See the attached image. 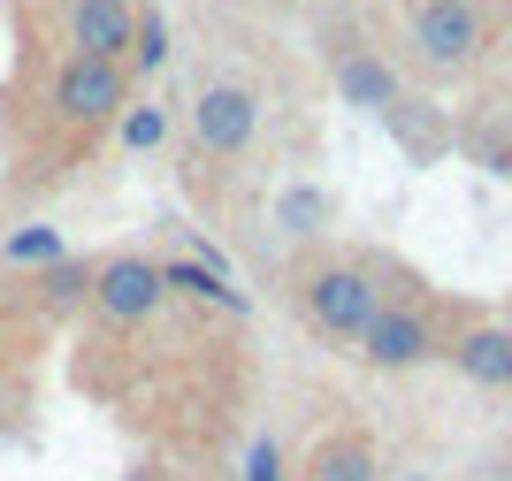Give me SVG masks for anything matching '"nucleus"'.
Returning <instances> with one entry per match:
<instances>
[{
    "mask_svg": "<svg viewBox=\"0 0 512 481\" xmlns=\"http://www.w3.org/2000/svg\"><path fill=\"white\" fill-rule=\"evenodd\" d=\"M245 481H283V451L268 436H253V451H245Z\"/></svg>",
    "mask_w": 512,
    "mask_h": 481,
    "instance_id": "obj_17",
    "label": "nucleus"
},
{
    "mask_svg": "<svg viewBox=\"0 0 512 481\" xmlns=\"http://www.w3.org/2000/svg\"><path fill=\"white\" fill-rule=\"evenodd\" d=\"M192 130H199V146L214 153V161H237V153L260 138V100H253V84H207L192 100Z\"/></svg>",
    "mask_w": 512,
    "mask_h": 481,
    "instance_id": "obj_7",
    "label": "nucleus"
},
{
    "mask_svg": "<svg viewBox=\"0 0 512 481\" xmlns=\"http://www.w3.org/2000/svg\"><path fill=\"white\" fill-rule=\"evenodd\" d=\"M482 54V8L474 0H413V62L451 77Z\"/></svg>",
    "mask_w": 512,
    "mask_h": 481,
    "instance_id": "obj_3",
    "label": "nucleus"
},
{
    "mask_svg": "<svg viewBox=\"0 0 512 481\" xmlns=\"http://www.w3.org/2000/svg\"><path fill=\"white\" fill-rule=\"evenodd\" d=\"M444 359L474 390H512V321H459L444 336Z\"/></svg>",
    "mask_w": 512,
    "mask_h": 481,
    "instance_id": "obj_9",
    "label": "nucleus"
},
{
    "mask_svg": "<svg viewBox=\"0 0 512 481\" xmlns=\"http://www.w3.org/2000/svg\"><path fill=\"white\" fill-rule=\"evenodd\" d=\"M329 77H337V92H344L352 107H367V115H398V107H406L398 69H390L367 39H352V31H337V39H329Z\"/></svg>",
    "mask_w": 512,
    "mask_h": 481,
    "instance_id": "obj_6",
    "label": "nucleus"
},
{
    "mask_svg": "<svg viewBox=\"0 0 512 481\" xmlns=\"http://www.w3.org/2000/svg\"><path fill=\"white\" fill-rule=\"evenodd\" d=\"M46 100H54V115H69V123H115L130 107V69L69 54V62L54 69V84H46Z\"/></svg>",
    "mask_w": 512,
    "mask_h": 481,
    "instance_id": "obj_5",
    "label": "nucleus"
},
{
    "mask_svg": "<svg viewBox=\"0 0 512 481\" xmlns=\"http://www.w3.org/2000/svg\"><path fill=\"white\" fill-rule=\"evenodd\" d=\"M291 298H299V314L314 336L329 344H360V329L383 314V260H352V252H321L291 275Z\"/></svg>",
    "mask_w": 512,
    "mask_h": 481,
    "instance_id": "obj_1",
    "label": "nucleus"
},
{
    "mask_svg": "<svg viewBox=\"0 0 512 481\" xmlns=\"http://www.w3.org/2000/svg\"><path fill=\"white\" fill-rule=\"evenodd\" d=\"M321 222H329V199H321V191H283V230H321Z\"/></svg>",
    "mask_w": 512,
    "mask_h": 481,
    "instance_id": "obj_16",
    "label": "nucleus"
},
{
    "mask_svg": "<svg viewBox=\"0 0 512 481\" xmlns=\"http://www.w3.org/2000/svg\"><path fill=\"white\" fill-rule=\"evenodd\" d=\"M0 260H16V268H54V260H62V237L54 230H16L0 245Z\"/></svg>",
    "mask_w": 512,
    "mask_h": 481,
    "instance_id": "obj_14",
    "label": "nucleus"
},
{
    "mask_svg": "<svg viewBox=\"0 0 512 481\" xmlns=\"http://www.w3.org/2000/svg\"><path fill=\"white\" fill-rule=\"evenodd\" d=\"M69 54L85 62H123L130 69V39H138V0H69Z\"/></svg>",
    "mask_w": 512,
    "mask_h": 481,
    "instance_id": "obj_8",
    "label": "nucleus"
},
{
    "mask_svg": "<svg viewBox=\"0 0 512 481\" xmlns=\"http://www.w3.org/2000/svg\"><path fill=\"white\" fill-rule=\"evenodd\" d=\"M115 123H123V146L130 153H153V146H161V130H169V123H161V107H123Z\"/></svg>",
    "mask_w": 512,
    "mask_h": 481,
    "instance_id": "obj_15",
    "label": "nucleus"
},
{
    "mask_svg": "<svg viewBox=\"0 0 512 481\" xmlns=\"http://www.w3.org/2000/svg\"><path fill=\"white\" fill-rule=\"evenodd\" d=\"M360 359L383 367V375L421 367V359H444V321H436V306H421V298H383V314L360 329Z\"/></svg>",
    "mask_w": 512,
    "mask_h": 481,
    "instance_id": "obj_2",
    "label": "nucleus"
},
{
    "mask_svg": "<svg viewBox=\"0 0 512 481\" xmlns=\"http://www.w3.org/2000/svg\"><path fill=\"white\" fill-rule=\"evenodd\" d=\"M299 481H375V436H367V428H329V436L306 451Z\"/></svg>",
    "mask_w": 512,
    "mask_h": 481,
    "instance_id": "obj_10",
    "label": "nucleus"
},
{
    "mask_svg": "<svg viewBox=\"0 0 512 481\" xmlns=\"http://www.w3.org/2000/svg\"><path fill=\"white\" fill-rule=\"evenodd\" d=\"M161 291H184V298L222 306V314H245V291H230V275L207 268V260H161Z\"/></svg>",
    "mask_w": 512,
    "mask_h": 481,
    "instance_id": "obj_11",
    "label": "nucleus"
},
{
    "mask_svg": "<svg viewBox=\"0 0 512 481\" xmlns=\"http://www.w3.org/2000/svg\"><path fill=\"white\" fill-rule=\"evenodd\" d=\"M406 481H428V474H406Z\"/></svg>",
    "mask_w": 512,
    "mask_h": 481,
    "instance_id": "obj_18",
    "label": "nucleus"
},
{
    "mask_svg": "<svg viewBox=\"0 0 512 481\" xmlns=\"http://www.w3.org/2000/svg\"><path fill=\"white\" fill-rule=\"evenodd\" d=\"M31 291H39V306L46 314H77V306H85L92 298V260H54V268H39V283H31Z\"/></svg>",
    "mask_w": 512,
    "mask_h": 481,
    "instance_id": "obj_12",
    "label": "nucleus"
},
{
    "mask_svg": "<svg viewBox=\"0 0 512 481\" xmlns=\"http://www.w3.org/2000/svg\"><path fill=\"white\" fill-rule=\"evenodd\" d=\"M161 260H146V252H115V260H92V314L115 321V329H138V321H153V306H161Z\"/></svg>",
    "mask_w": 512,
    "mask_h": 481,
    "instance_id": "obj_4",
    "label": "nucleus"
},
{
    "mask_svg": "<svg viewBox=\"0 0 512 481\" xmlns=\"http://www.w3.org/2000/svg\"><path fill=\"white\" fill-rule=\"evenodd\" d=\"M161 62H169V23H161V8H146V0H138V39H130V77H153Z\"/></svg>",
    "mask_w": 512,
    "mask_h": 481,
    "instance_id": "obj_13",
    "label": "nucleus"
}]
</instances>
